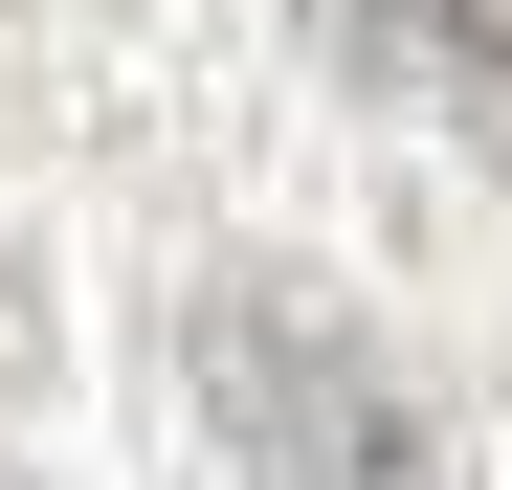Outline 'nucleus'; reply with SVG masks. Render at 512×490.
<instances>
[{"mask_svg":"<svg viewBox=\"0 0 512 490\" xmlns=\"http://www.w3.org/2000/svg\"><path fill=\"white\" fill-rule=\"evenodd\" d=\"M357 23H379L401 67H446V90H468V112L512 134V0H357Z\"/></svg>","mask_w":512,"mask_h":490,"instance_id":"nucleus-1","label":"nucleus"}]
</instances>
